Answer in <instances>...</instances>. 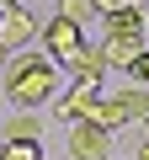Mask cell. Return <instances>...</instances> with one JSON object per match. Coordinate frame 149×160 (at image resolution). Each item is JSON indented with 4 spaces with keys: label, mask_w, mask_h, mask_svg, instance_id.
Instances as JSON below:
<instances>
[{
    "label": "cell",
    "mask_w": 149,
    "mask_h": 160,
    "mask_svg": "<svg viewBox=\"0 0 149 160\" xmlns=\"http://www.w3.org/2000/svg\"><path fill=\"white\" fill-rule=\"evenodd\" d=\"M69 155L74 160H107L112 155V133H101L96 123H69Z\"/></svg>",
    "instance_id": "obj_5"
},
{
    "label": "cell",
    "mask_w": 149,
    "mask_h": 160,
    "mask_svg": "<svg viewBox=\"0 0 149 160\" xmlns=\"http://www.w3.org/2000/svg\"><path fill=\"white\" fill-rule=\"evenodd\" d=\"M37 32H43V53H48L53 64H69L74 53L85 48V32L74 27V22H64V16H53V22H48V27H37Z\"/></svg>",
    "instance_id": "obj_4"
},
{
    "label": "cell",
    "mask_w": 149,
    "mask_h": 160,
    "mask_svg": "<svg viewBox=\"0 0 149 160\" xmlns=\"http://www.w3.org/2000/svg\"><path fill=\"white\" fill-rule=\"evenodd\" d=\"M128 6H138V0H91V11H101V16H112V11H128Z\"/></svg>",
    "instance_id": "obj_12"
},
{
    "label": "cell",
    "mask_w": 149,
    "mask_h": 160,
    "mask_svg": "<svg viewBox=\"0 0 149 160\" xmlns=\"http://www.w3.org/2000/svg\"><path fill=\"white\" fill-rule=\"evenodd\" d=\"M0 64H6V53H0Z\"/></svg>",
    "instance_id": "obj_15"
},
{
    "label": "cell",
    "mask_w": 149,
    "mask_h": 160,
    "mask_svg": "<svg viewBox=\"0 0 149 160\" xmlns=\"http://www.w3.org/2000/svg\"><path fill=\"white\" fill-rule=\"evenodd\" d=\"M0 160H43V144H37V139H6Z\"/></svg>",
    "instance_id": "obj_9"
},
{
    "label": "cell",
    "mask_w": 149,
    "mask_h": 160,
    "mask_svg": "<svg viewBox=\"0 0 149 160\" xmlns=\"http://www.w3.org/2000/svg\"><path fill=\"white\" fill-rule=\"evenodd\" d=\"M43 133V123H37V112H16L11 123H6V139H37Z\"/></svg>",
    "instance_id": "obj_10"
},
{
    "label": "cell",
    "mask_w": 149,
    "mask_h": 160,
    "mask_svg": "<svg viewBox=\"0 0 149 160\" xmlns=\"http://www.w3.org/2000/svg\"><path fill=\"white\" fill-rule=\"evenodd\" d=\"M59 91V64L48 53H6V102L11 107H48Z\"/></svg>",
    "instance_id": "obj_1"
},
{
    "label": "cell",
    "mask_w": 149,
    "mask_h": 160,
    "mask_svg": "<svg viewBox=\"0 0 149 160\" xmlns=\"http://www.w3.org/2000/svg\"><path fill=\"white\" fill-rule=\"evenodd\" d=\"M96 102H101V80H74V86L64 91V102H59L53 112H59L64 123H80V118H85Z\"/></svg>",
    "instance_id": "obj_6"
},
{
    "label": "cell",
    "mask_w": 149,
    "mask_h": 160,
    "mask_svg": "<svg viewBox=\"0 0 149 160\" xmlns=\"http://www.w3.org/2000/svg\"><path fill=\"white\" fill-rule=\"evenodd\" d=\"M0 6H22V0H0Z\"/></svg>",
    "instance_id": "obj_14"
},
{
    "label": "cell",
    "mask_w": 149,
    "mask_h": 160,
    "mask_svg": "<svg viewBox=\"0 0 149 160\" xmlns=\"http://www.w3.org/2000/svg\"><path fill=\"white\" fill-rule=\"evenodd\" d=\"M107 32H112V38H144V11H138V6L112 11V16H107Z\"/></svg>",
    "instance_id": "obj_8"
},
{
    "label": "cell",
    "mask_w": 149,
    "mask_h": 160,
    "mask_svg": "<svg viewBox=\"0 0 149 160\" xmlns=\"http://www.w3.org/2000/svg\"><path fill=\"white\" fill-rule=\"evenodd\" d=\"M85 123H96L101 133H112V128H123V123H149V86H128V91H117V96H101V102L85 112Z\"/></svg>",
    "instance_id": "obj_2"
},
{
    "label": "cell",
    "mask_w": 149,
    "mask_h": 160,
    "mask_svg": "<svg viewBox=\"0 0 149 160\" xmlns=\"http://www.w3.org/2000/svg\"><path fill=\"white\" fill-rule=\"evenodd\" d=\"M96 53H101V64H107V69H123V75H128V69H133V59L144 53V38H112V32H107V38L96 43Z\"/></svg>",
    "instance_id": "obj_7"
},
{
    "label": "cell",
    "mask_w": 149,
    "mask_h": 160,
    "mask_svg": "<svg viewBox=\"0 0 149 160\" xmlns=\"http://www.w3.org/2000/svg\"><path fill=\"white\" fill-rule=\"evenodd\" d=\"M37 16L27 6H0V53H22L32 38H37Z\"/></svg>",
    "instance_id": "obj_3"
},
{
    "label": "cell",
    "mask_w": 149,
    "mask_h": 160,
    "mask_svg": "<svg viewBox=\"0 0 149 160\" xmlns=\"http://www.w3.org/2000/svg\"><path fill=\"white\" fill-rule=\"evenodd\" d=\"M144 133H138V160H149V123H138Z\"/></svg>",
    "instance_id": "obj_13"
},
{
    "label": "cell",
    "mask_w": 149,
    "mask_h": 160,
    "mask_svg": "<svg viewBox=\"0 0 149 160\" xmlns=\"http://www.w3.org/2000/svg\"><path fill=\"white\" fill-rule=\"evenodd\" d=\"M59 16H64V22H74V27L85 32V22H91L96 11H91V0H64V6H59Z\"/></svg>",
    "instance_id": "obj_11"
}]
</instances>
